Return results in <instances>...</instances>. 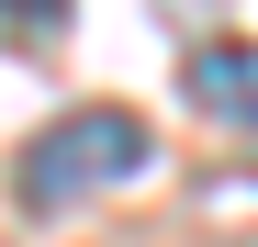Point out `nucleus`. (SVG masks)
I'll list each match as a JSON object with an SVG mask.
<instances>
[{
	"label": "nucleus",
	"instance_id": "nucleus-1",
	"mask_svg": "<svg viewBox=\"0 0 258 247\" xmlns=\"http://www.w3.org/2000/svg\"><path fill=\"white\" fill-rule=\"evenodd\" d=\"M146 157H157V135H146V124L123 112V101H90V112H56L45 135L23 146V202H34V214H79L90 191L135 180Z\"/></svg>",
	"mask_w": 258,
	"mask_h": 247
},
{
	"label": "nucleus",
	"instance_id": "nucleus-2",
	"mask_svg": "<svg viewBox=\"0 0 258 247\" xmlns=\"http://www.w3.org/2000/svg\"><path fill=\"white\" fill-rule=\"evenodd\" d=\"M180 90L202 101V124H225V135L258 146V34H202L180 56Z\"/></svg>",
	"mask_w": 258,
	"mask_h": 247
},
{
	"label": "nucleus",
	"instance_id": "nucleus-3",
	"mask_svg": "<svg viewBox=\"0 0 258 247\" xmlns=\"http://www.w3.org/2000/svg\"><path fill=\"white\" fill-rule=\"evenodd\" d=\"M0 34H23V45H56V34H68V0H0Z\"/></svg>",
	"mask_w": 258,
	"mask_h": 247
}]
</instances>
